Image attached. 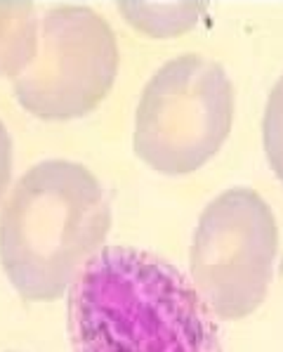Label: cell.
I'll return each instance as SVG.
<instances>
[{
  "label": "cell",
  "instance_id": "obj_1",
  "mask_svg": "<svg viewBox=\"0 0 283 352\" xmlns=\"http://www.w3.org/2000/svg\"><path fill=\"white\" fill-rule=\"evenodd\" d=\"M73 352H222L212 310L154 253L104 246L69 289Z\"/></svg>",
  "mask_w": 283,
  "mask_h": 352
},
{
  "label": "cell",
  "instance_id": "obj_2",
  "mask_svg": "<svg viewBox=\"0 0 283 352\" xmlns=\"http://www.w3.org/2000/svg\"><path fill=\"white\" fill-rule=\"evenodd\" d=\"M109 230L111 208L88 168L73 161H43L21 175L5 201L3 270L26 300H57L102 251Z\"/></svg>",
  "mask_w": 283,
  "mask_h": 352
},
{
  "label": "cell",
  "instance_id": "obj_3",
  "mask_svg": "<svg viewBox=\"0 0 283 352\" xmlns=\"http://www.w3.org/2000/svg\"><path fill=\"white\" fill-rule=\"evenodd\" d=\"M234 121V88L220 64L182 55L163 64L142 93L135 154L166 175L201 168L225 144Z\"/></svg>",
  "mask_w": 283,
  "mask_h": 352
},
{
  "label": "cell",
  "instance_id": "obj_4",
  "mask_svg": "<svg viewBox=\"0 0 283 352\" xmlns=\"http://www.w3.org/2000/svg\"><path fill=\"white\" fill-rule=\"evenodd\" d=\"M276 251V218L255 189H227L205 206L189 265L212 315L241 319L258 310L274 277Z\"/></svg>",
  "mask_w": 283,
  "mask_h": 352
},
{
  "label": "cell",
  "instance_id": "obj_5",
  "mask_svg": "<svg viewBox=\"0 0 283 352\" xmlns=\"http://www.w3.org/2000/svg\"><path fill=\"white\" fill-rule=\"evenodd\" d=\"M118 72L111 26L90 8L59 5L43 17L41 45L14 76L26 111L47 121L85 116L109 95Z\"/></svg>",
  "mask_w": 283,
  "mask_h": 352
},
{
  "label": "cell",
  "instance_id": "obj_6",
  "mask_svg": "<svg viewBox=\"0 0 283 352\" xmlns=\"http://www.w3.org/2000/svg\"><path fill=\"white\" fill-rule=\"evenodd\" d=\"M38 50V19L34 3L0 0V76H17Z\"/></svg>",
  "mask_w": 283,
  "mask_h": 352
},
{
  "label": "cell",
  "instance_id": "obj_7",
  "mask_svg": "<svg viewBox=\"0 0 283 352\" xmlns=\"http://www.w3.org/2000/svg\"><path fill=\"white\" fill-rule=\"evenodd\" d=\"M262 140L271 170L283 182V76L276 80L274 90H271L269 100H267Z\"/></svg>",
  "mask_w": 283,
  "mask_h": 352
},
{
  "label": "cell",
  "instance_id": "obj_8",
  "mask_svg": "<svg viewBox=\"0 0 283 352\" xmlns=\"http://www.w3.org/2000/svg\"><path fill=\"white\" fill-rule=\"evenodd\" d=\"M12 177V140H10L8 128L0 121V201Z\"/></svg>",
  "mask_w": 283,
  "mask_h": 352
}]
</instances>
